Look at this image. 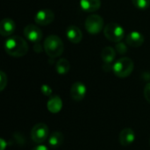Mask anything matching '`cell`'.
Masks as SVG:
<instances>
[{
    "label": "cell",
    "mask_w": 150,
    "mask_h": 150,
    "mask_svg": "<svg viewBox=\"0 0 150 150\" xmlns=\"http://www.w3.org/2000/svg\"><path fill=\"white\" fill-rule=\"evenodd\" d=\"M28 49L27 42L20 36L11 35L4 41V50L11 57H23L27 54Z\"/></svg>",
    "instance_id": "1"
},
{
    "label": "cell",
    "mask_w": 150,
    "mask_h": 150,
    "mask_svg": "<svg viewBox=\"0 0 150 150\" xmlns=\"http://www.w3.org/2000/svg\"><path fill=\"white\" fill-rule=\"evenodd\" d=\"M43 47L46 54L50 58L59 57L64 51V44L62 39L54 34H51L45 39Z\"/></svg>",
    "instance_id": "2"
},
{
    "label": "cell",
    "mask_w": 150,
    "mask_h": 150,
    "mask_svg": "<svg viewBox=\"0 0 150 150\" xmlns=\"http://www.w3.org/2000/svg\"><path fill=\"white\" fill-rule=\"evenodd\" d=\"M134 69V63L129 57H121L112 65V71L114 75L120 78H126L129 76Z\"/></svg>",
    "instance_id": "3"
},
{
    "label": "cell",
    "mask_w": 150,
    "mask_h": 150,
    "mask_svg": "<svg viewBox=\"0 0 150 150\" xmlns=\"http://www.w3.org/2000/svg\"><path fill=\"white\" fill-rule=\"evenodd\" d=\"M105 37L112 42H120L125 37L124 28L115 22H110L104 27Z\"/></svg>",
    "instance_id": "4"
},
{
    "label": "cell",
    "mask_w": 150,
    "mask_h": 150,
    "mask_svg": "<svg viewBox=\"0 0 150 150\" xmlns=\"http://www.w3.org/2000/svg\"><path fill=\"white\" fill-rule=\"evenodd\" d=\"M84 27L89 33L93 35L98 34L104 30V19L98 14H91L84 21Z\"/></svg>",
    "instance_id": "5"
},
{
    "label": "cell",
    "mask_w": 150,
    "mask_h": 150,
    "mask_svg": "<svg viewBox=\"0 0 150 150\" xmlns=\"http://www.w3.org/2000/svg\"><path fill=\"white\" fill-rule=\"evenodd\" d=\"M49 135L48 127L45 123H38L31 130V138L37 144L43 143Z\"/></svg>",
    "instance_id": "6"
},
{
    "label": "cell",
    "mask_w": 150,
    "mask_h": 150,
    "mask_svg": "<svg viewBox=\"0 0 150 150\" xmlns=\"http://www.w3.org/2000/svg\"><path fill=\"white\" fill-rule=\"evenodd\" d=\"M24 35L29 41L33 43H40L43 33L40 28H39L37 25L30 24L24 28Z\"/></svg>",
    "instance_id": "7"
},
{
    "label": "cell",
    "mask_w": 150,
    "mask_h": 150,
    "mask_svg": "<svg viewBox=\"0 0 150 150\" xmlns=\"http://www.w3.org/2000/svg\"><path fill=\"white\" fill-rule=\"evenodd\" d=\"M54 19V13L49 9H43L39 11L34 16V21L39 25H47L51 24Z\"/></svg>",
    "instance_id": "8"
},
{
    "label": "cell",
    "mask_w": 150,
    "mask_h": 150,
    "mask_svg": "<svg viewBox=\"0 0 150 150\" xmlns=\"http://www.w3.org/2000/svg\"><path fill=\"white\" fill-rule=\"evenodd\" d=\"M87 89L84 83L82 82H76L70 88V97L75 101H82L86 95Z\"/></svg>",
    "instance_id": "9"
},
{
    "label": "cell",
    "mask_w": 150,
    "mask_h": 150,
    "mask_svg": "<svg viewBox=\"0 0 150 150\" xmlns=\"http://www.w3.org/2000/svg\"><path fill=\"white\" fill-rule=\"evenodd\" d=\"M144 43V36L138 31L129 33L126 37V44L133 47H140Z\"/></svg>",
    "instance_id": "10"
},
{
    "label": "cell",
    "mask_w": 150,
    "mask_h": 150,
    "mask_svg": "<svg viewBox=\"0 0 150 150\" xmlns=\"http://www.w3.org/2000/svg\"><path fill=\"white\" fill-rule=\"evenodd\" d=\"M16 28V24L15 22L10 18H3L1 23H0V33L4 37H10L12 35Z\"/></svg>",
    "instance_id": "11"
},
{
    "label": "cell",
    "mask_w": 150,
    "mask_h": 150,
    "mask_svg": "<svg viewBox=\"0 0 150 150\" xmlns=\"http://www.w3.org/2000/svg\"><path fill=\"white\" fill-rule=\"evenodd\" d=\"M134 140H135V134L132 128H124L123 130H121L120 134L119 141L122 146L124 147L130 146L131 144H133Z\"/></svg>",
    "instance_id": "12"
},
{
    "label": "cell",
    "mask_w": 150,
    "mask_h": 150,
    "mask_svg": "<svg viewBox=\"0 0 150 150\" xmlns=\"http://www.w3.org/2000/svg\"><path fill=\"white\" fill-rule=\"evenodd\" d=\"M66 36L70 42L74 44H78L83 39V33L77 26L69 25L66 30Z\"/></svg>",
    "instance_id": "13"
},
{
    "label": "cell",
    "mask_w": 150,
    "mask_h": 150,
    "mask_svg": "<svg viewBox=\"0 0 150 150\" xmlns=\"http://www.w3.org/2000/svg\"><path fill=\"white\" fill-rule=\"evenodd\" d=\"M80 7L86 12H94L100 9L101 0H80Z\"/></svg>",
    "instance_id": "14"
},
{
    "label": "cell",
    "mask_w": 150,
    "mask_h": 150,
    "mask_svg": "<svg viewBox=\"0 0 150 150\" xmlns=\"http://www.w3.org/2000/svg\"><path fill=\"white\" fill-rule=\"evenodd\" d=\"M47 108L52 113H58L59 112H61L62 108V98L57 95L50 97L47 104Z\"/></svg>",
    "instance_id": "15"
},
{
    "label": "cell",
    "mask_w": 150,
    "mask_h": 150,
    "mask_svg": "<svg viewBox=\"0 0 150 150\" xmlns=\"http://www.w3.org/2000/svg\"><path fill=\"white\" fill-rule=\"evenodd\" d=\"M64 141V136L61 132H53L48 137V144L52 149H57L62 146Z\"/></svg>",
    "instance_id": "16"
},
{
    "label": "cell",
    "mask_w": 150,
    "mask_h": 150,
    "mask_svg": "<svg viewBox=\"0 0 150 150\" xmlns=\"http://www.w3.org/2000/svg\"><path fill=\"white\" fill-rule=\"evenodd\" d=\"M101 57L105 64H112L116 57L115 49L112 47H105L101 52Z\"/></svg>",
    "instance_id": "17"
},
{
    "label": "cell",
    "mask_w": 150,
    "mask_h": 150,
    "mask_svg": "<svg viewBox=\"0 0 150 150\" xmlns=\"http://www.w3.org/2000/svg\"><path fill=\"white\" fill-rule=\"evenodd\" d=\"M55 69L56 72L60 75H65L67 74L70 69V63L65 58H61L57 61L55 64Z\"/></svg>",
    "instance_id": "18"
},
{
    "label": "cell",
    "mask_w": 150,
    "mask_h": 150,
    "mask_svg": "<svg viewBox=\"0 0 150 150\" xmlns=\"http://www.w3.org/2000/svg\"><path fill=\"white\" fill-rule=\"evenodd\" d=\"M134 5L140 10L148 9L150 5V0H132Z\"/></svg>",
    "instance_id": "19"
},
{
    "label": "cell",
    "mask_w": 150,
    "mask_h": 150,
    "mask_svg": "<svg viewBox=\"0 0 150 150\" xmlns=\"http://www.w3.org/2000/svg\"><path fill=\"white\" fill-rule=\"evenodd\" d=\"M7 85V76L4 71H0V91H4Z\"/></svg>",
    "instance_id": "20"
},
{
    "label": "cell",
    "mask_w": 150,
    "mask_h": 150,
    "mask_svg": "<svg viewBox=\"0 0 150 150\" xmlns=\"http://www.w3.org/2000/svg\"><path fill=\"white\" fill-rule=\"evenodd\" d=\"M40 91H41V92H42L46 97H52L53 91H52V88H51L49 85H47V84H43V85H41Z\"/></svg>",
    "instance_id": "21"
},
{
    "label": "cell",
    "mask_w": 150,
    "mask_h": 150,
    "mask_svg": "<svg viewBox=\"0 0 150 150\" xmlns=\"http://www.w3.org/2000/svg\"><path fill=\"white\" fill-rule=\"evenodd\" d=\"M116 49H117V51L120 53V54H125L127 51V46H126V44L124 43V42H118L117 43V45H116Z\"/></svg>",
    "instance_id": "22"
},
{
    "label": "cell",
    "mask_w": 150,
    "mask_h": 150,
    "mask_svg": "<svg viewBox=\"0 0 150 150\" xmlns=\"http://www.w3.org/2000/svg\"><path fill=\"white\" fill-rule=\"evenodd\" d=\"M144 97L146 100L150 104V83H147L144 88Z\"/></svg>",
    "instance_id": "23"
},
{
    "label": "cell",
    "mask_w": 150,
    "mask_h": 150,
    "mask_svg": "<svg viewBox=\"0 0 150 150\" xmlns=\"http://www.w3.org/2000/svg\"><path fill=\"white\" fill-rule=\"evenodd\" d=\"M32 150H49V149H48V148H47V146L42 145V144H39L38 146L34 147V148H33Z\"/></svg>",
    "instance_id": "24"
},
{
    "label": "cell",
    "mask_w": 150,
    "mask_h": 150,
    "mask_svg": "<svg viewBox=\"0 0 150 150\" xmlns=\"http://www.w3.org/2000/svg\"><path fill=\"white\" fill-rule=\"evenodd\" d=\"M0 142H1V146H2L1 150H4V149H5V146H6V142H4V139H1V140H0Z\"/></svg>",
    "instance_id": "25"
},
{
    "label": "cell",
    "mask_w": 150,
    "mask_h": 150,
    "mask_svg": "<svg viewBox=\"0 0 150 150\" xmlns=\"http://www.w3.org/2000/svg\"><path fill=\"white\" fill-rule=\"evenodd\" d=\"M149 144H150V141H149Z\"/></svg>",
    "instance_id": "26"
}]
</instances>
